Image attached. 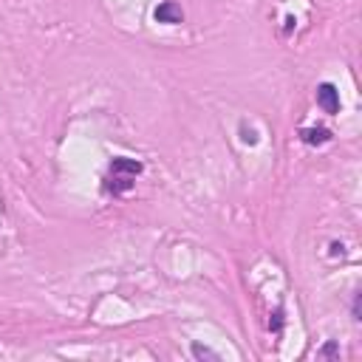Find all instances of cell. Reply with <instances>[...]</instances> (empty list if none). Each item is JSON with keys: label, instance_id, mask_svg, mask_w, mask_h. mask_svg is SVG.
I'll list each match as a JSON object with an SVG mask.
<instances>
[{"label": "cell", "instance_id": "obj_1", "mask_svg": "<svg viewBox=\"0 0 362 362\" xmlns=\"http://www.w3.org/2000/svg\"><path fill=\"white\" fill-rule=\"evenodd\" d=\"M141 161H136V158H127V156H116L113 161H110V167H107V173H105V192L107 195H124V192H130L133 187H136V178L141 175Z\"/></svg>", "mask_w": 362, "mask_h": 362}, {"label": "cell", "instance_id": "obj_2", "mask_svg": "<svg viewBox=\"0 0 362 362\" xmlns=\"http://www.w3.org/2000/svg\"><path fill=\"white\" fill-rule=\"evenodd\" d=\"M317 105H320L322 113H328V116H337V113H339V90H337L334 82H322V85L317 88Z\"/></svg>", "mask_w": 362, "mask_h": 362}, {"label": "cell", "instance_id": "obj_3", "mask_svg": "<svg viewBox=\"0 0 362 362\" xmlns=\"http://www.w3.org/2000/svg\"><path fill=\"white\" fill-rule=\"evenodd\" d=\"M156 20L164 23V25H175V23L184 20V11H181V6H175L173 0H164V3L156 8Z\"/></svg>", "mask_w": 362, "mask_h": 362}, {"label": "cell", "instance_id": "obj_4", "mask_svg": "<svg viewBox=\"0 0 362 362\" xmlns=\"http://www.w3.org/2000/svg\"><path fill=\"white\" fill-rule=\"evenodd\" d=\"M300 139L308 147H320V144H328L331 141V130L328 127H303L300 130Z\"/></svg>", "mask_w": 362, "mask_h": 362}, {"label": "cell", "instance_id": "obj_5", "mask_svg": "<svg viewBox=\"0 0 362 362\" xmlns=\"http://www.w3.org/2000/svg\"><path fill=\"white\" fill-rule=\"evenodd\" d=\"M192 356H195V359H221L215 351H209V348H204V345H198V342L192 345Z\"/></svg>", "mask_w": 362, "mask_h": 362}, {"label": "cell", "instance_id": "obj_6", "mask_svg": "<svg viewBox=\"0 0 362 362\" xmlns=\"http://www.w3.org/2000/svg\"><path fill=\"white\" fill-rule=\"evenodd\" d=\"M240 141H246V144H257V133H255L252 127L240 124Z\"/></svg>", "mask_w": 362, "mask_h": 362}, {"label": "cell", "instance_id": "obj_7", "mask_svg": "<svg viewBox=\"0 0 362 362\" xmlns=\"http://www.w3.org/2000/svg\"><path fill=\"white\" fill-rule=\"evenodd\" d=\"M320 356H337V345H334V342H328V345L320 351Z\"/></svg>", "mask_w": 362, "mask_h": 362}, {"label": "cell", "instance_id": "obj_8", "mask_svg": "<svg viewBox=\"0 0 362 362\" xmlns=\"http://www.w3.org/2000/svg\"><path fill=\"white\" fill-rule=\"evenodd\" d=\"M354 320H362V317H359V294L354 297Z\"/></svg>", "mask_w": 362, "mask_h": 362}, {"label": "cell", "instance_id": "obj_9", "mask_svg": "<svg viewBox=\"0 0 362 362\" xmlns=\"http://www.w3.org/2000/svg\"><path fill=\"white\" fill-rule=\"evenodd\" d=\"M345 249H342V243H331V255H342Z\"/></svg>", "mask_w": 362, "mask_h": 362}]
</instances>
